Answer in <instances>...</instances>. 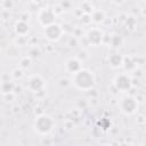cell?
<instances>
[{"mask_svg": "<svg viewBox=\"0 0 146 146\" xmlns=\"http://www.w3.org/2000/svg\"><path fill=\"white\" fill-rule=\"evenodd\" d=\"M73 82L79 89L90 90L95 84V79L91 72L87 70H79L73 75Z\"/></svg>", "mask_w": 146, "mask_h": 146, "instance_id": "6da1fadb", "label": "cell"}, {"mask_svg": "<svg viewBox=\"0 0 146 146\" xmlns=\"http://www.w3.org/2000/svg\"><path fill=\"white\" fill-rule=\"evenodd\" d=\"M52 128V120L47 115H40L35 120V129L40 133H48Z\"/></svg>", "mask_w": 146, "mask_h": 146, "instance_id": "7a4b0ae2", "label": "cell"}, {"mask_svg": "<svg viewBox=\"0 0 146 146\" xmlns=\"http://www.w3.org/2000/svg\"><path fill=\"white\" fill-rule=\"evenodd\" d=\"M62 32H63L62 27H60L58 24H54V23L50 24V25H48V26H46V30H44L46 36H47L49 40H51V41L58 40L59 36L62 35Z\"/></svg>", "mask_w": 146, "mask_h": 146, "instance_id": "3957f363", "label": "cell"}, {"mask_svg": "<svg viewBox=\"0 0 146 146\" xmlns=\"http://www.w3.org/2000/svg\"><path fill=\"white\" fill-rule=\"evenodd\" d=\"M55 18H56V14L51 9H43L39 15V21L44 26H48V25L52 24Z\"/></svg>", "mask_w": 146, "mask_h": 146, "instance_id": "277c9868", "label": "cell"}, {"mask_svg": "<svg viewBox=\"0 0 146 146\" xmlns=\"http://www.w3.org/2000/svg\"><path fill=\"white\" fill-rule=\"evenodd\" d=\"M115 87L117 90H121V91L129 90L131 87V79L125 74H120L115 79Z\"/></svg>", "mask_w": 146, "mask_h": 146, "instance_id": "5b68a950", "label": "cell"}, {"mask_svg": "<svg viewBox=\"0 0 146 146\" xmlns=\"http://www.w3.org/2000/svg\"><path fill=\"white\" fill-rule=\"evenodd\" d=\"M121 107H122V110H123L124 113H127V114H132V113L136 111V108H137L136 99H135L133 97H131V96L123 98L122 104H121Z\"/></svg>", "mask_w": 146, "mask_h": 146, "instance_id": "8992f818", "label": "cell"}, {"mask_svg": "<svg viewBox=\"0 0 146 146\" xmlns=\"http://www.w3.org/2000/svg\"><path fill=\"white\" fill-rule=\"evenodd\" d=\"M87 40H88L89 43H91L94 46H98L102 42V40H103V33L99 32L98 30H91L88 33Z\"/></svg>", "mask_w": 146, "mask_h": 146, "instance_id": "52a82bcc", "label": "cell"}, {"mask_svg": "<svg viewBox=\"0 0 146 146\" xmlns=\"http://www.w3.org/2000/svg\"><path fill=\"white\" fill-rule=\"evenodd\" d=\"M43 87V80L40 78V76H33L30 79L29 81V88L34 91V92H38L42 89Z\"/></svg>", "mask_w": 146, "mask_h": 146, "instance_id": "ba28073f", "label": "cell"}, {"mask_svg": "<svg viewBox=\"0 0 146 146\" xmlns=\"http://www.w3.org/2000/svg\"><path fill=\"white\" fill-rule=\"evenodd\" d=\"M66 68H67L68 72H71V73L74 74L75 72H78L79 70H81L80 60H78V59H75V58H72V59L67 60V63H66Z\"/></svg>", "mask_w": 146, "mask_h": 146, "instance_id": "9c48e42d", "label": "cell"}, {"mask_svg": "<svg viewBox=\"0 0 146 146\" xmlns=\"http://www.w3.org/2000/svg\"><path fill=\"white\" fill-rule=\"evenodd\" d=\"M15 31H16V33H17L18 35H21V36L25 35V34L29 32V25H27V23H26L25 21H19V22H17L16 25H15Z\"/></svg>", "mask_w": 146, "mask_h": 146, "instance_id": "30bf717a", "label": "cell"}, {"mask_svg": "<svg viewBox=\"0 0 146 146\" xmlns=\"http://www.w3.org/2000/svg\"><path fill=\"white\" fill-rule=\"evenodd\" d=\"M122 60H123V58H122L120 55H117V54H114V55H112V56L110 57V64H111L113 67H119V66H121V65H122Z\"/></svg>", "mask_w": 146, "mask_h": 146, "instance_id": "8fae6325", "label": "cell"}, {"mask_svg": "<svg viewBox=\"0 0 146 146\" xmlns=\"http://www.w3.org/2000/svg\"><path fill=\"white\" fill-rule=\"evenodd\" d=\"M122 64L124 65V68L127 70V71H132V70H135L136 68V63H135V60L132 59V58H130V57H127V58H124L123 60H122Z\"/></svg>", "mask_w": 146, "mask_h": 146, "instance_id": "7c38bea8", "label": "cell"}, {"mask_svg": "<svg viewBox=\"0 0 146 146\" xmlns=\"http://www.w3.org/2000/svg\"><path fill=\"white\" fill-rule=\"evenodd\" d=\"M13 88H14V86H13V83L9 82V81H5V82L2 83V86H1V90H2L3 94L11 92V91H13Z\"/></svg>", "mask_w": 146, "mask_h": 146, "instance_id": "4fadbf2b", "label": "cell"}, {"mask_svg": "<svg viewBox=\"0 0 146 146\" xmlns=\"http://www.w3.org/2000/svg\"><path fill=\"white\" fill-rule=\"evenodd\" d=\"M104 18H105V15H104V13L100 11V10L95 11V13L92 14V16H91V19L95 21V22H102V21H104Z\"/></svg>", "mask_w": 146, "mask_h": 146, "instance_id": "5bb4252c", "label": "cell"}, {"mask_svg": "<svg viewBox=\"0 0 146 146\" xmlns=\"http://www.w3.org/2000/svg\"><path fill=\"white\" fill-rule=\"evenodd\" d=\"M81 10H83L84 14H90V13L92 11V6L89 5L88 2H83V3L81 5Z\"/></svg>", "mask_w": 146, "mask_h": 146, "instance_id": "9a60e30c", "label": "cell"}, {"mask_svg": "<svg viewBox=\"0 0 146 146\" xmlns=\"http://www.w3.org/2000/svg\"><path fill=\"white\" fill-rule=\"evenodd\" d=\"M30 65H31V59H30V58L25 57V58L21 59V66H22V67H29Z\"/></svg>", "mask_w": 146, "mask_h": 146, "instance_id": "2e32d148", "label": "cell"}, {"mask_svg": "<svg viewBox=\"0 0 146 146\" xmlns=\"http://www.w3.org/2000/svg\"><path fill=\"white\" fill-rule=\"evenodd\" d=\"M120 43H121V38L116 36V35L112 38V44H113L114 47H119V46H120Z\"/></svg>", "mask_w": 146, "mask_h": 146, "instance_id": "e0dca14e", "label": "cell"}, {"mask_svg": "<svg viewBox=\"0 0 146 146\" xmlns=\"http://www.w3.org/2000/svg\"><path fill=\"white\" fill-rule=\"evenodd\" d=\"M81 22H83V23H89V22H91V16L89 15V14H84V15H82L81 16Z\"/></svg>", "mask_w": 146, "mask_h": 146, "instance_id": "ac0fdd59", "label": "cell"}, {"mask_svg": "<svg viewBox=\"0 0 146 146\" xmlns=\"http://www.w3.org/2000/svg\"><path fill=\"white\" fill-rule=\"evenodd\" d=\"M39 55H40V51H39L36 48H33V49L30 50V56H31L32 58H35V57H38Z\"/></svg>", "mask_w": 146, "mask_h": 146, "instance_id": "d6986e66", "label": "cell"}, {"mask_svg": "<svg viewBox=\"0 0 146 146\" xmlns=\"http://www.w3.org/2000/svg\"><path fill=\"white\" fill-rule=\"evenodd\" d=\"M3 7L6 8V9H9V8H11L13 7V1L11 0H3Z\"/></svg>", "mask_w": 146, "mask_h": 146, "instance_id": "ffe728a7", "label": "cell"}, {"mask_svg": "<svg viewBox=\"0 0 146 146\" xmlns=\"http://www.w3.org/2000/svg\"><path fill=\"white\" fill-rule=\"evenodd\" d=\"M13 75H14V78H15V79H19V78H22V75H23V72H22L21 70H15Z\"/></svg>", "mask_w": 146, "mask_h": 146, "instance_id": "44dd1931", "label": "cell"}, {"mask_svg": "<svg viewBox=\"0 0 146 146\" xmlns=\"http://www.w3.org/2000/svg\"><path fill=\"white\" fill-rule=\"evenodd\" d=\"M71 6V3L70 2H67V1H65V2H62L60 3V8L62 9H68V7Z\"/></svg>", "mask_w": 146, "mask_h": 146, "instance_id": "7402d4cb", "label": "cell"}, {"mask_svg": "<svg viewBox=\"0 0 146 146\" xmlns=\"http://www.w3.org/2000/svg\"><path fill=\"white\" fill-rule=\"evenodd\" d=\"M60 86H64V87H66V86H68L70 84V81L67 80V79H60Z\"/></svg>", "mask_w": 146, "mask_h": 146, "instance_id": "603a6c76", "label": "cell"}, {"mask_svg": "<svg viewBox=\"0 0 146 146\" xmlns=\"http://www.w3.org/2000/svg\"><path fill=\"white\" fill-rule=\"evenodd\" d=\"M87 56H86V52L84 51H80L79 52V58H86Z\"/></svg>", "mask_w": 146, "mask_h": 146, "instance_id": "cb8c5ba5", "label": "cell"}, {"mask_svg": "<svg viewBox=\"0 0 146 146\" xmlns=\"http://www.w3.org/2000/svg\"><path fill=\"white\" fill-rule=\"evenodd\" d=\"M46 0H33V2H35V3H38V5H40V3H42V2H44Z\"/></svg>", "mask_w": 146, "mask_h": 146, "instance_id": "d4e9b609", "label": "cell"}, {"mask_svg": "<svg viewBox=\"0 0 146 146\" xmlns=\"http://www.w3.org/2000/svg\"><path fill=\"white\" fill-rule=\"evenodd\" d=\"M73 44H76V40H75V39H74V40H73V39H71V46L73 47Z\"/></svg>", "mask_w": 146, "mask_h": 146, "instance_id": "484cf974", "label": "cell"}, {"mask_svg": "<svg viewBox=\"0 0 146 146\" xmlns=\"http://www.w3.org/2000/svg\"><path fill=\"white\" fill-rule=\"evenodd\" d=\"M123 0H115V2H122Z\"/></svg>", "mask_w": 146, "mask_h": 146, "instance_id": "4316f807", "label": "cell"}]
</instances>
